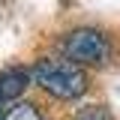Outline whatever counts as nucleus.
Segmentation results:
<instances>
[{"label": "nucleus", "instance_id": "1", "mask_svg": "<svg viewBox=\"0 0 120 120\" xmlns=\"http://www.w3.org/2000/svg\"><path fill=\"white\" fill-rule=\"evenodd\" d=\"M33 72V84H39L45 93L57 96V99H78L87 90V75L75 60H54V57H42L36 60Z\"/></svg>", "mask_w": 120, "mask_h": 120}, {"label": "nucleus", "instance_id": "2", "mask_svg": "<svg viewBox=\"0 0 120 120\" xmlns=\"http://www.w3.org/2000/svg\"><path fill=\"white\" fill-rule=\"evenodd\" d=\"M63 51L78 66H102L105 60H108V54H111V45H108V39H105L99 30L81 27V30H72L63 39Z\"/></svg>", "mask_w": 120, "mask_h": 120}, {"label": "nucleus", "instance_id": "3", "mask_svg": "<svg viewBox=\"0 0 120 120\" xmlns=\"http://www.w3.org/2000/svg\"><path fill=\"white\" fill-rule=\"evenodd\" d=\"M30 81H33V72H27V69H3L0 72V96L18 99L30 87Z\"/></svg>", "mask_w": 120, "mask_h": 120}, {"label": "nucleus", "instance_id": "4", "mask_svg": "<svg viewBox=\"0 0 120 120\" xmlns=\"http://www.w3.org/2000/svg\"><path fill=\"white\" fill-rule=\"evenodd\" d=\"M3 120H45V117L39 114V108H36V105L18 102V105H12V108L3 114Z\"/></svg>", "mask_w": 120, "mask_h": 120}, {"label": "nucleus", "instance_id": "5", "mask_svg": "<svg viewBox=\"0 0 120 120\" xmlns=\"http://www.w3.org/2000/svg\"><path fill=\"white\" fill-rule=\"evenodd\" d=\"M72 120H111V114L105 105H84V108H78Z\"/></svg>", "mask_w": 120, "mask_h": 120}, {"label": "nucleus", "instance_id": "6", "mask_svg": "<svg viewBox=\"0 0 120 120\" xmlns=\"http://www.w3.org/2000/svg\"><path fill=\"white\" fill-rule=\"evenodd\" d=\"M0 102H3V96H0ZM0 120H3V114H0Z\"/></svg>", "mask_w": 120, "mask_h": 120}]
</instances>
